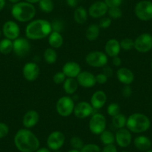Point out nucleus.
<instances>
[{
    "mask_svg": "<svg viewBox=\"0 0 152 152\" xmlns=\"http://www.w3.org/2000/svg\"><path fill=\"white\" fill-rule=\"evenodd\" d=\"M14 142L20 152H35L40 144L37 137L28 128H22L16 133Z\"/></svg>",
    "mask_w": 152,
    "mask_h": 152,
    "instance_id": "obj_1",
    "label": "nucleus"
},
{
    "mask_svg": "<svg viewBox=\"0 0 152 152\" xmlns=\"http://www.w3.org/2000/svg\"><path fill=\"white\" fill-rule=\"evenodd\" d=\"M52 31V25L49 21L43 19L31 20L26 28V36L31 40H42L49 37Z\"/></svg>",
    "mask_w": 152,
    "mask_h": 152,
    "instance_id": "obj_2",
    "label": "nucleus"
},
{
    "mask_svg": "<svg viewBox=\"0 0 152 152\" xmlns=\"http://www.w3.org/2000/svg\"><path fill=\"white\" fill-rule=\"evenodd\" d=\"M11 14L17 21L20 23L31 22L36 15L34 5L27 2H20L13 5Z\"/></svg>",
    "mask_w": 152,
    "mask_h": 152,
    "instance_id": "obj_3",
    "label": "nucleus"
},
{
    "mask_svg": "<svg viewBox=\"0 0 152 152\" xmlns=\"http://www.w3.org/2000/svg\"><path fill=\"white\" fill-rule=\"evenodd\" d=\"M126 127L131 132L142 134L150 128L151 121L145 114L135 113L128 117Z\"/></svg>",
    "mask_w": 152,
    "mask_h": 152,
    "instance_id": "obj_4",
    "label": "nucleus"
},
{
    "mask_svg": "<svg viewBox=\"0 0 152 152\" xmlns=\"http://www.w3.org/2000/svg\"><path fill=\"white\" fill-rule=\"evenodd\" d=\"M75 101L70 96H64L60 98L56 103V111L62 117H68L73 113Z\"/></svg>",
    "mask_w": 152,
    "mask_h": 152,
    "instance_id": "obj_5",
    "label": "nucleus"
},
{
    "mask_svg": "<svg viewBox=\"0 0 152 152\" xmlns=\"http://www.w3.org/2000/svg\"><path fill=\"white\" fill-rule=\"evenodd\" d=\"M87 65L95 68H103L107 64L108 56L104 52L102 51H92L89 52L85 58Z\"/></svg>",
    "mask_w": 152,
    "mask_h": 152,
    "instance_id": "obj_6",
    "label": "nucleus"
},
{
    "mask_svg": "<svg viewBox=\"0 0 152 152\" xmlns=\"http://www.w3.org/2000/svg\"><path fill=\"white\" fill-rule=\"evenodd\" d=\"M107 119L103 114L96 113L93 114L89 122V129L92 134L100 135L104 130H106Z\"/></svg>",
    "mask_w": 152,
    "mask_h": 152,
    "instance_id": "obj_7",
    "label": "nucleus"
},
{
    "mask_svg": "<svg viewBox=\"0 0 152 152\" xmlns=\"http://www.w3.org/2000/svg\"><path fill=\"white\" fill-rule=\"evenodd\" d=\"M135 15L142 21H149L152 20V2L142 0L136 5L134 8Z\"/></svg>",
    "mask_w": 152,
    "mask_h": 152,
    "instance_id": "obj_8",
    "label": "nucleus"
},
{
    "mask_svg": "<svg viewBox=\"0 0 152 152\" xmlns=\"http://www.w3.org/2000/svg\"><path fill=\"white\" fill-rule=\"evenodd\" d=\"M134 49L140 53H147L152 49V35L142 33L134 40Z\"/></svg>",
    "mask_w": 152,
    "mask_h": 152,
    "instance_id": "obj_9",
    "label": "nucleus"
},
{
    "mask_svg": "<svg viewBox=\"0 0 152 152\" xmlns=\"http://www.w3.org/2000/svg\"><path fill=\"white\" fill-rule=\"evenodd\" d=\"M66 137L64 133L60 131H55L47 137L46 144L51 151L60 150L65 143Z\"/></svg>",
    "mask_w": 152,
    "mask_h": 152,
    "instance_id": "obj_10",
    "label": "nucleus"
},
{
    "mask_svg": "<svg viewBox=\"0 0 152 152\" xmlns=\"http://www.w3.org/2000/svg\"><path fill=\"white\" fill-rule=\"evenodd\" d=\"M13 52L20 58L26 56L31 50V43L27 38L18 37L13 41Z\"/></svg>",
    "mask_w": 152,
    "mask_h": 152,
    "instance_id": "obj_11",
    "label": "nucleus"
},
{
    "mask_svg": "<svg viewBox=\"0 0 152 152\" xmlns=\"http://www.w3.org/2000/svg\"><path fill=\"white\" fill-rule=\"evenodd\" d=\"M94 108L91 104L87 102H80L75 104L73 113L76 118L79 119H84L93 114Z\"/></svg>",
    "mask_w": 152,
    "mask_h": 152,
    "instance_id": "obj_12",
    "label": "nucleus"
},
{
    "mask_svg": "<svg viewBox=\"0 0 152 152\" xmlns=\"http://www.w3.org/2000/svg\"><path fill=\"white\" fill-rule=\"evenodd\" d=\"M2 32L5 38L14 40L19 37L20 34V28L16 22L9 20L5 22L2 27Z\"/></svg>",
    "mask_w": 152,
    "mask_h": 152,
    "instance_id": "obj_13",
    "label": "nucleus"
},
{
    "mask_svg": "<svg viewBox=\"0 0 152 152\" xmlns=\"http://www.w3.org/2000/svg\"><path fill=\"white\" fill-rule=\"evenodd\" d=\"M40 73V69L39 66L34 62H28L23 68V75L25 79L28 81H35L38 78Z\"/></svg>",
    "mask_w": 152,
    "mask_h": 152,
    "instance_id": "obj_14",
    "label": "nucleus"
},
{
    "mask_svg": "<svg viewBox=\"0 0 152 152\" xmlns=\"http://www.w3.org/2000/svg\"><path fill=\"white\" fill-rule=\"evenodd\" d=\"M132 142L131 132L128 128H121L115 134V142L121 148H127Z\"/></svg>",
    "mask_w": 152,
    "mask_h": 152,
    "instance_id": "obj_15",
    "label": "nucleus"
},
{
    "mask_svg": "<svg viewBox=\"0 0 152 152\" xmlns=\"http://www.w3.org/2000/svg\"><path fill=\"white\" fill-rule=\"evenodd\" d=\"M108 7L104 1H97L90 6L88 14L94 19L102 18L107 14Z\"/></svg>",
    "mask_w": 152,
    "mask_h": 152,
    "instance_id": "obj_16",
    "label": "nucleus"
},
{
    "mask_svg": "<svg viewBox=\"0 0 152 152\" xmlns=\"http://www.w3.org/2000/svg\"><path fill=\"white\" fill-rule=\"evenodd\" d=\"M76 80L79 86L84 88H91L96 84V75L88 71H81Z\"/></svg>",
    "mask_w": 152,
    "mask_h": 152,
    "instance_id": "obj_17",
    "label": "nucleus"
},
{
    "mask_svg": "<svg viewBox=\"0 0 152 152\" xmlns=\"http://www.w3.org/2000/svg\"><path fill=\"white\" fill-rule=\"evenodd\" d=\"M39 121H40L39 113L34 110H28L23 116V126L25 127V128L30 129V128L36 126Z\"/></svg>",
    "mask_w": 152,
    "mask_h": 152,
    "instance_id": "obj_18",
    "label": "nucleus"
},
{
    "mask_svg": "<svg viewBox=\"0 0 152 152\" xmlns=\"http://www.w3.org/2000/svg\"><path fill=\"white\" fill-rule=\"evenodd\" d=\"M62 72L66 76V78H76L81 72L80 64L75 61H68L62 67Z\"/></svg>",
    "mask_w": 152,
    "mask_h": 152,
    "instance_id": "obj_19",
    "label": "nucleus"
},
{
    "mask_svg": "<svg viewBox=\"0 0 152 152\" xmlns=\"http://www.w3.org/2000/svg\"><path fill=\"white\" fill-rule=\"evenodd\" d=\"M118 81L124 85H131L134 81V74L131 69L127 67L119 68L116 72Z\"/></svg>",
    "mask_w": 152,
    "mask_h": 152,
    "instance_id": "obj_20",
    "label": "nucleus"
},
{
    "mask_svg": "<svg viewBox=\"0 0 152 152\" xmlns=\"http://www.w3.org/2000/svg\"><path fill=\"white\" fill-rule=\"evenodd\" d=\"M120 42L115 38L110 39L107 41L104 46V52L108 57L113 58V57L119 56V54L121 51Z\"/></svg>",
    "mask_w": 152,
    "mask_h": 152,
    "instance_id": "obj_21",
    "label": "nucleus"
},
{
    "mask_svg": "<svg viewBox=\"0 0 152 152\" xmlns=\"http://www.w3.org/2000/svg\"><path fill=\"white\" fill-rule=\"evenodd\" d=\"M107 97L106 93L102 90H97L95 92L90 99V104L94 109L99 110L103 107L106 104Z\"/></svg>",
    "mask_w": 152,
    "mask_h": 152,
    "instance_id": "obj_22",
    "label": "nucleus"
},
{
    "mask_svg": "<svg viewBox=\"0 0 152 152\" xmlns=\"http://www.w3.org/2000/svg\"><path fill=\"white\" fill-rule=\"evenodd\" d=\"M134 145L138 150L142 151H146L147 150L151 148V141L148 137L145 136L140 135L137 136L134 140Z\"/></svg>",
    "mask_w": 152,
    "mask_h": 152,
    "instance_id": "obj_23",
    "label": "nucleus"
},
{
    "mask_svg": "<svg viewBox=\"0 0 152 152\" xmlns=\"http://www.w3.org/2000/svg\"><path fill=\"white\" fill-rule=\"evenodd\" d=\"M49 46L53 49H60L64 44V37L60 32L52 31L48 38Z\"/></svg>",
    "mask_w": 152,
    "mask_h": 152,
    "instance_id": "obj_24",
    "label": "nucleus"
},
{
    "mask_svg": "<svg viewBox=\"0 0 152 152\" xmlns=\"http://www.w3.org/2000/svg\"><path fill=\"white\" fill-rule=\"evenodd\" d=\"M78 86L79 84H78L76 78H66V79L63 84V88H64V92L68 96H72L78 90Z\"/></svg>",
    "mask_w": 152,
    "mask_h": 152,
    "instance_id": "obj_25",
    "label": "nucleus"
},
{
    "mask_svg": "<svg viewBox=\"0 0 152 152\" xmlns=\"http://www.w3.org/2000/svg\"><path fill=\"white\" fill-rule=\"evenodd\" d=\"M75 22L79 25L84 24L88 18V12L84 7L79 6L76 8L73 14Z\"/></svg>",
    "mask_w": 152,
    "mask_h": 152,
    "instance_id": "obj_26",
    "label": "nucleus"
},
{
    "mask_svg": "<svg viewBox=\"0 0 152 152\" xmlns=\"http://www.w3.org/2000/svg\"><path fill=\"white\" fill-rule=\"evenodd\" d=\"M100 34V27L97 24H91L87 27L85 32V37L89 41H95Z\"/></svg>",
    "mask_w": 152,
    "mask_h": 152,
    "instance_id": "obj_27",
    "label": "nucleus"
},
{
    "mask_svg": "<svg viewBox=\"0 0 152 152\" xmlns=\"http://www.w3.org/2000/svg\"><path fill=\"white\" fill-rule=\"evenodd\" d=\"M127 119L128 118L124 114L119 113V114L112 117V125L115 129L119 130L121 128H124L126 126Z\"/></svg>",
    "mask_w": 152,
    "mask_h": 152,
    "instance_id": "obj_28",
    "label": "nucleus"
},
{
    "mask_svg": "<svg viewBox=\"0 0 152 152\" xmlns=\"http://www.w3.org/2000/svg\"><path fill=\"white\" fill-rule=\"evenodd\" d=\"M43 59L48 64H54L58 60V53L53 48H47L43 52Z\"/></svg>",
    "mask_w": 152,
    "mask_h": 152,
    "instance_id": "obj_29",
    "label": "nucleus"
},
{
    "mask_svg": "<svg viewBox=\"0 0 152 152\" xmlns=\"http://www.w3.org/2000/svg\"><path fill=\"white\" fill-rule=\"evenodd\" d=\"M100 140L104 145L114 144L115 142V134L110 130H104L100 134Z\"/></svg>",
    "mask_w": 152,
    "mask_h": 152,
    "instance_id": "obj_30",
    "label": "nucleus"
},
{
    "mask_svg": "<svg viewBox=\"0 0 152 152\" xmlns=\"http://www.w3.org/2000/svg\"><path fill=\"white\" fill-rule=\"evenodd\" d=\"M13 41L5 38L0 41V52L3 55H8L13 51Z\"/></svg>",
    "mask_w": 152,
    "mask_h": 152,
    "instance_id": "obj_31",
    "label": "nucleus"
},
{
    "mask_svg": "<svg viewBox=\"0 0 152 152\" xmlns=\"http://www.w3.org/2000/svg\"><path fill=\"white\" fill-rule=\"evenodd\" d=\"M38 5L40 9L46 14L52 12L54 10V2L52 0H40Z\"/></svg>",
    "mask_w": 152,
    "mask_h": 152,
    "instance_id": "obj_32",
    "label": "nucleus"
},
{
    "mask_svg": "<svg viewBox=\"0 0 152 152\" xmlns=\"http://www.w3.org/2000/svg\"><path fill=\"white\" fill-rule=\"evenodd\" d=\"M70 145L73 149H77V150H81L84 145V141L81 137L78 136H74L70 139Z\"/></svg>",
    "mask_w": 152,
    "mask_h": 152,
    "instance_id": "obj_33",
    "label": "nucleus"
},
{
    "mask_svg": "<svg viewBox=\"0 0 152 152\" xmlns=\"http://www.w3.org/2000/svg\"><path fill=\"white\" fill-rule=\"evenodd\" d=\"M109 17L113 20H118L122 17V11L119 7L115 8H109L107 11Z\"/></svg>",
    "mask_w": 152,
    "mask_h": 152,
    "instance_id": "obj_34",
    "label": "nucleus"
},
{
    "mask_svg": "<svg viewBox=\"0 0 152 152\" xmlns=\"http://www.w3.org/2000/svg\"><path fill=\"white\" fill-rule=\"evenodd\" d=\"M107 113L111 117H113L120 113V106L117 103H110L107 107Z\"/></svg>",
    "mask_w": 152,
    "mask_h": 152,
    "instance_id": "obj_35",
    "label": "nucleus"
},
{
    "mask_svg": "<svg viewBox=\"0 0 152 152\" xmlns=\"http://www.w3.org/2000/svg\"><path fill=\"white\" fill-rule=\"evenodd\" d=\"M121 49L125 51H130L134 49V40L131 38H124L120 41Z\"/></svg>",
    "mask_w": 152,
    "mask_h": 152,
    "instance_id": "obj_36",
    "label": "nucleus"
},
{
    "mask_svg": "<svg viewBox=\"0 0 152 152\" xmlns=\"http://www.w3.org/2000/svg\"><path fill=\"white\" fill-rule=\"evenodd\" d=\"M81 152H102L100 147L98 145L94 143H89L83 146L82 148L80 150Z\"/></svg>",
    "mask_w": 152,
    "mask_h": 152,
    "instance_id": "obj_37",
    "label": "nucleus"
},
{
    "mask_svg": "<svg viewBox=\"0 0 152 152\" xmlns=\"http://www.w3.org/2000/svg\"><path fill=\"white\" fill-rule=\"evenodd\" d=\"M51 25H52V31H57L61 33L64 28V22L58 19H55L51 22Z\"/></svg>",
    "mask_w": 152,
    "mask_h": 152,
    "instance_id": "obj_38",
    "label": "nucleus"
},
{
    "mask_svg": "<svg viewBox=\"0 0 152 152\" xmlns=\"http://www.w3.org/2000/svg\"><path fill=\"white\" fill-rule=\"evenodd\" d=\"M66 79V76L65 75V74L62 71L58 72L55 73L53 75V78H52V80H53L54 83L55 84H64Z\"/></svg>",
    "mask_w": 152,
    "mask_h": 152,
    "instance_id": "obj_39",
    "label": "nucleus"
},
{
    "mask_svg": "<svg viewBox=\"0 0 152 152\" xmlns=\"http://www.w3.org/2000/svg\"><path fill=\"white\" fill-rule=\"evenodd\" d=\"M111 23H112V19L110 18L109 17H104L100 20V22L99 23V26L100 27V28L107 29L111 26Z\"/></svg>",
    "mask_w": 152,
    "mask_h": 152,
    "instance_id": "obj_40",
    "label": "nucleus"
},
{
    "mask_svg": "<svg viewBox=\"0 0 152 152\" xmlns=\"http://www.w3.org/2000/svg\"><path fill=\"white\" fill-rule=\"evenodd\" d=\"M104 2L109 8H115V7H120L123 2V0H104Z\"/></svg>",
    "mask_w": 152,
    "mask_h": 152,
    "instance_id": "obj_41",
    "label": "nucleus"
},
{
    "mask_svg": "<svg viewBox=\"0 0 152 152\" xmlns=\"http://www.w3.org/2000/svg\"><path fill=\"white\" fill-rule=\"evenodd\" d=\"M9 133V127L4 122H0V139L6 137Z\"/></svg>",
    "mask_w": 152,
    "mask_h": 152,
    "instance_id": "obj_42",
    "label": "nucleus"
},
{
    "mask_svg": "<svg viewBox=\"0 0 152 152\" xmlns=\"http://www.w3.org/2000/svg\"><path fill=\"white\" fill-rule=\"evenodd\" d=\"M132 89L130 85H124L122 89V95L125 99H128L132 96Z\"/></svg>",
    "mask_w": 152,
    "mask_h": 152,
    "instance_id": "obj_43",
    "label": "nucleus"
},
{
    "mask_svg": "<svg viewBox=\"0 0 152 152\" xmlns=\"http://www.w3.org/2000/svg\"><path fill=\"white\" fill-rule=\"evenodd\" d=\"M107 80L108 78L104 73H99V74L96 75V84H104L107 82Z\"/></svg>",
    "mask_w": 152,
    "mask_h": 152,
    "instance_id": "obj_44",
    "label": "nucleus"
},
{
    "mask_svg": "<svg viewBox=\"0 0 152 152\" xmlns=\"http://www.w3.org/2000/svg\"><path fill=\"white\" fill-rule=\"evenodd\" d=\"M102 152H118V150L115 145L111 144L104 145V147L102 150Z\"/></svg>",
    "mask_w": 152,
    "mask_h": 152,
    "instance_id": "obj_45",
    "label": "nucleus"
},
{
    "mask_svg": "<svg viewBox=\"0 0 152 152\" xmlns=\"http://www.w3.org/2000/svg\"><path fill=\"white\" fill-rule=\"evenodd\" d=\"M102 73H104V74L105 75H106L108 78H109L113 76V69L111 68L110 66L106 65L103 67V72Z\"/></svg>",
    "mask_w": 152,
    "mask_h": 152,
    "instance_id": "obj_46",
    "label": "nucleus"
},
{
    "mask_svg": "<svg viewBox=\"0 0 152 152\" xmlns=\"http://www.w3.org/2000/svg\"><path fill=\"white\" fill-rule=\"evenodd\" d=\"M112 62H113V64L115 66L119 67L122 65V61L119 56H116V57H113V58Z\"/></svg>",
    "mask_w": 152,
    "mask_h": 152,
    "instance_id": "obj_47",
    "label": "nucleus"
},
{
    "mask_svg": "<svg viewBox=\"0 0 152 152\" xmlns=\"http://www.w3.org/2000/svg\"><path fill=\"white\" fill-rule=\"evenodd\" d=\"M66 4L71 8H75L78 4V0H66Z\"/></svg>",
    "mask_w": 152,
    "mask_h": 152,
    "instance_id": "obj_48",
    "label": "nucleus"
},
{
    "mask_svg": "<svg viewBox=\"0 0 152 152\" xmlns=\"http://www.w3.org/2000/svg\"><path fill=\"white\" fill-rule=\"evenodd\" d=\"M35 152H52L49 148H39Z\"/></svg>",
    "mask_w": 152,
    "mask_h": 152,
    "instance_id": "obj_49",
    "label": "nucleus"
},
{
    "mask_svg": "<svg viewBox=\"0 0 152 152\" xmlns=\"http://www.w3.org/2000/svg\"><path fill=\"white\" fill-rule=\"evenodd\" d=\"M5 3H6V0H0V11H2L5 8Z\"/></svg>",
    "mask_w": 152,
    "mask_h": 152,
    "instance_id": "obj_50",
    "label": "nucleus"
},
{
    "mask_svg": "<svg viewBox=\"0 0 152 152\" xmlns=\"http://www.w3.org/2000/svg\"><path fill=\"white\" fill-rule=\"evenodd\" d=\"M25 1L27 2H29V3L34 4V3H38L40 0H25Z\"/></svg>",
    "mask_w": 152,
    "mask_h": 152,
    "instance_id": "obj_51",
    "label": "nucleus"
},
{
    "mask_svg": "<svg viewBox=\"0 0 152 152\" xmlns=\"http://www.w3.org/2000/svg\"><path fill=\"white\" fill-rule=\"evenodd\" d=\"M8 1L13 4H16V3H18V2H20V0H8Z\"/></svg>",
    "mask_w": 152,
    "mask_h": 152,
    "instance_id": "obj_52",
    "label": "nucleus"
},
{
    "mask_svg": "<svg viewBox=\"0 0 152 152\" xmlns=\"http://www.w3.org/2000/svg\"><path fill=\"white\" fill-rule=\"evenodd\" d=\"M68 152H81L80 150H77V149H71V150L69 151Z\"/></svg>",
    "mask_w": 152,
    "mask_h": 152,
    "instance_id": "obj_53",
    "label": "nucleus"
},
{
    "mask_svg": "<svg viewBox=\"0 0 152 152\" xmlns=\"http://www.w3.org/2000/svg\"><path fill=\"white\" fill-rule=\"evenodd\" d=\"M145 152H152V149H148V150L146 151Z\"/></svg>",
    "mask_w": 152,
    "mask_h": 152,
    "instance_id": "obj_54",
    "label": "nucleus"
},
{
    "mask_svg": "<svg viewBox=\"0 0 152 152\" xmlns=\"http://www.w3.org/2000/svg\"><path fill=\"white\" fill-rule=\"evenodd\" d=\"M55 152H62V151H59V150H58V151H55Z\"/></svg>",
    "mask_w": 152,
    "mask_h": 152,
    "instance_id": "obj_55",
    "label": "nucleus"
},
{
    "mask_svg": "<svg viewBox=\"0 0 152 152\" xmlns=\"http://www.w3.org/2000/svg\"><path fill=\"white\" fill-rule=\"evenodd\" d=\"M151 69H152V61H151Z\"/></svg>",
    "mask_w": 152,
    "mask_h": 152,
    "instance_id": "obj_56",
    "label": "nucleus"
},
{
    "mask_svg": "<svg viewBox=\"0 0 152 152\" xmlns=\"http://www.w3.org/2000/svg\"><path fill=\"white\" fill-rule=\"evenodd\" d=\"M122 152H128V151H122Z\"/></svg>",
    "mask_w": 152,
    "mask_h": 152,
    "instance_id": "obj_57",
    "label": "nucleus"
},
{
    "mask_svg": "<svg viewBox=\"0 0 152 152\" xmlns=\"http://www.w3.org/2000/svg\"><path fill=\"white\" fill-rule=\"evenodd\" d=\"M0 36H1V31H0Z\"/></svg>",
    "mask_w": 152,
    "mask_h": 152,
    "instance_id": "obj_58",
    "label": "nucleus"
}]
</instances>
